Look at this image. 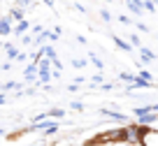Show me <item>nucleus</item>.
I'll use <instances>...</instances> for the list:
<instances>
[{"mask_svg": "<svg viewBox=\"0 0 158 146\" xmlns=\"http://www.w3.org/2000/svg\"><path fill=\"white\" fill-rule=\"evenodd\" d=\"M98 144H109V141H126V130L123 128H114V130H107V132H100L95 137Z\"/></svg>", "mask_w": 158, "mask_h": 146, "instance_id": "1", "label": "nucleus"}, {"mask_svg": "<svg viewBox=\"0 0 158 146\" xmlns=\"http://www.w3.org/2000/svg\"><path fill=\"white\" fill-rule=\"evenodd\" d=\"M126 130V141H130V144H137V141H142V135H144V130H147V125H142V123H137V125H128V128H123Z\"/></svg>", "mask_w": 158, "mask_h": 146, "instance_id": "2", "label": "nucleus"}, {"mask_svg": "<svg viewBox=\"0 0 158 146\" xmlns=\"http://www.w3.org/2000/svg\"><path fill=\"white\" fill-rule=\"evenodd\" d=\"M49 67H54V65H51V58L42 56V58L37 60V72H40V81H42V83H49V79H51Z\"/></svg>", "mask_w": 158, "mask_h": 146, "instance_id": "3", "label": "nucleus"}, {"mask_svg": "<svg viewBox=\"0 0 158 146\" xmlns=\"http://www.w3.org/2000/svg\"><path fill=\"white\" fill-rule=\"evenodd\" d=\"M139 144L142 146H158V130H144Z\"/></svg>", "mask_w": 158, "mask_h": 146, "instance_id": "4", "label": "nucleus"}, {"mask_svg": "<svg viewBox=\"0 0 158 146\" xmlns=\"http://www.w3.org/2000/svg\"><path fill=\"white\" fill-rule=\"evenodd\" d=\"M12 16L7 14V16H0V35H10L12 33Z\"/></svg>", "mask_w": 158, "mask_h": 146, "instance_id": "5", "label": "nucleus"}, {"mask_svg": "<svg viewBox=\"0 0 158 146\" xmlns=\"http://www.w3.org/2000/svg\"><path fill=\"white\" fill-rule=\"evenodd\" d=\"M126 5H128V10L133 12V14H142L144 12V0H126Z\"/></svg>", "mask_w": 158, "mask_h": 146, "instance_id": "6", "label": "nucleus"}, {"mask_svg": "<svg viewBox=\"0 0 158 146\" xmlns=\"http://www.w3.org/2000/svg\"><path fill=\"white\" fill-rule=\"evenodd\" d=\"M23 77H26V81H35V79H40V72H37V63L28 65V67L23 70Z\"/></svg>", "mask_w": 158, "mask_h": 146, "instance_id": "7", "label": "nucleus"}, {"mask_svg": "<svg viewBox=\"0 0 158 146\" xmlns=\"http://www.w3.org/2000/svg\"><path fill=\"white\" fill-rule=\"evenodd\" d=\"M28 28H30V23L26 19H21V21H16V26L12 28V33H14V35H26V30H28Z\"/></svg>", "mask_w": 158, "mask_h": 146, "instance_id": "8", "label": "nucleus"}, {"mask_svg": "<svg viewBox=\"0 0 158 146\" xmlns=\"http://www.w3.org/2000/svg\"><path fill=\"white\" fill-rule=\"evenodd\" d=\"M151 86H153V83L149 81V79H144V77L137 74V77L133 79V86H130V88H151Z\"/></svg>", "mask_w": 158, "mask_h": 146, "instance_id": "9", "label": "nucleus"}, {"mask_svg": "<svg viewBox=\"0 0 158 146\" xmlns=\"http://www.w3.org/2000/svg\"><path fill=\"white\" fill-rule=\"evenodd\" d=\"M112 39H114V44H116L121 51H133V44L130 42H126V39H121L118 35H112Z\"/></svg>", "mask_w": 158, "mask_h": 146, "instance_id": "10", "label": "nucleus"}, {"mask_svg": "<svg viewBox=\"0 0 158 146\" xmlns=\"http://www.w3.org/2000/svg\"><path fill=\"white\" fill-rule=\"evenodd\" d=\"M100 114H102V116H109V118H118V121H128V116H126V114L112 112V109H100Z\"/></svg>", "mask_w": 158, "mask_h": 146, "instance_id": "11", "label": "nucleus"}, {"mask_svg": "<svg viewBox=\"0 0 158 146\" xmlns=\"http://www.w3.org/2000/svg\"><path fill=\"white\" fill-rule=\"evenodd\" d=\"M139 54H142V60H144V63H151V60H156V54H151L147 47H139Z\"/></svg>", "mask_w": 158, "mask_h": 146, "instance_id": "12", "label": "nucleus"}, {"mask_svg": "<svg viewBox=\"0 0 158 146\" xmlns=\"http://www.w3.org/2000/svg\"><path fill=\"white\" fill-rule=\"evenodd\" d=\"M10 16H12V21H21L23 19V10H21V7H12Z\"/></svg>", "mask_w": 158, "mask_h": 146, "instance_id": "13", "label": "nucleus"}, {"mask_svg": "<svg viewBox=\"0 0 158 146\" xmlns=\"http://www.w3.org/2000/svg\"><path fill=\"white\" fill-rule=\"evenodd\" d=\"M5 49H7V58H10V60H14L16 56H19V51H16L14 44H5Z\"/></svg>", "mask_w": 158, "mask_h": 146, "instance_id": "14", "label": "nucleus"}, {"mask_svg": "<svg viewBox=\"0 0 158 146\" xmlns=\"http://www.w3.org/2000/svg\"><path fill=\"white\" fill-rule=\"evenodd\" d=\"M47 116L49 118H63V109L56 107V109H51V112H47Z\"/></svg>", "mask_w": 158, "mask_h": 146, "instance_id": "15", "label": "nucleus"}, {"mask_svg": "<svg viewBox=\"0 0 158 146\" xmlns=\"http://www.w3.org/2000/svg\"><path fill=\"white\" fill-rule=\"evenodd\" d=\"M72 67H77V70H81V67H86V58H72Z\"/></svg>", "mask_w": 158, "mask_h": 146, "instance_id": "16", "label": "nucleus"}, {"mask_svg": "<svg viewBox=\"0 0 158 146\" xmlns=\"http://www.w3.org/2000/svg\"><path fill=\"white\" fill-rule=\"evenodd\" d=\"M16 86H19L16 81H7V83H2V93H7V91H14Z\"/></svg>", "mask_w": 158, "mask_h": 146, "instance_id": "17", "label": "nucleus"}, {"mask_svg": "<svg viewBox=\"0 0 158 146\" xmlns=\"http://www.w3.org/2000/svg\"><path fill=\"white\" fill-rule=\"evenodd\" d=\"M44 56L54 60V58H56V51H54V47H44Z\"/></svg>", "mask_w": 158, "mask_h": 146, "instance_id": "18", "label": "nucleus"}, {"mask_svg": "<svg viewBox=\"0 0 158 146\" xmlns=\"http://www.w3.org/2000/svg\"><path fill=\"white\" fill-rule=\"evenodd\" d=\"M130 44H133V47H142V42H139V37H137V33H133V35H130Z\"/></svg>", "mask_w": 158, "mask_h": 146, "instance_id": "19", "label": "nucleus"}, {"mask_svg": "<svg viewBox=\"0 0 158 146\" xmlns=\"http://www.w3.org/2000/svg\"><path fill=\"white\" fill-rule=\"evenodd\" d=\"M144 10H147V12H156V5H153V0H144Z\"/></svg>", "mask_w": 158, "mask_h": 146, "instance_id": "20", "label": "nucleus"}, {"mask_svg": "<svg viewBox=\"0 0 158 146\" xmlns=\"http://www.w3.org/2000/svg\"><path fill=\"white\" fill-rule=\"evenodd\" d=\"M89 60H91V63L95 65V67H102V60H100L98 56H93V54H91V56H89Z\"/></svg>", "mask_w": 158, "mask_h": 146, "instance_id": "21", "label": "nucleus"}, {"mask_svg": "<svg viewBox=\"0 0 158 146\" xmlns=\"http://www.w3.org/2000/svg\"><path fill=\"white\" fill-rule=\"evenodd\" d=\"M118 79H121V81H133V74H128V72H121V74H118Z\"/></svg>", "mask_w": 158, "mask_h": 146, "instance_id": "22", "label": "nucleus"}, {"mask_svg": "<svg viewBox=\"0 0 158 146\" xmlns=\"http://www.w3.org/2000/svg\"><path fill=\"white\" fill-rule=\"evenodd\" d=\"M51 65H54L56 70H63V63H60V60H58V56H56V58L51 60Z\"/></svg>", "mask_w": 158, "mask_h": 146, "instance_id": "23", "label": "nucleus"}, {"mask_svg": "<svg viewBox=\"0 0 158 146\" xmlns=\"http://www.w3.org/2000/svg\"><path fill=\"white\" fill-rule=\"evenodd\" d=\"M100 16H102V19H105V21H112V14H109V12H107V10H100Z\"/></svg>", "mask_w": 158, "mask_h": 146, "instance_id": "24", "label": "nucleus"}, {"mask_svg": "<svg viewBox=\"0 0 158 146\" xmlns=\"http://www.w3.org/2000/svg\"><path fill=\"white\" fill-rule=\"evenodd\" d=\"M72 109H74V112H84V104H81V102H72Z\"/></svg>", "mask_w": 158, "mask_h": 146, "instance_id": "25", "label": "nucleus"}, {"mask_svg": "<svg viewBox=\"0 0 158 146\" xmlns=\"http://www.w3.org/2000/svg\"><path fill=\"white\" fill-rule=\"evenodd\" d=\"M137 30H142V33H149V26H147V23H142V21H139V23H137Z\"/></svg>", "mask_w": 158, "mask_h": 146, "instance_id": "26", "label": "nucleus"}, {"mask_svg": "<svg viewBox=\"0 0 158 146\" xmlns=\"http://www.w3.org/2000/svg\"><path fill=\"white\" fill-rule=\"evenodd\" d=\"M139 77H144V79H149V81H151V79H153V77H151V72H147V70H142V72H139Z\"/></svg>", "mask_w": 158, "mask_h": 146, "instance_id": "27", "label": "nucleus"}, {"mask_svg": "<svg viewBox=\"0 0 158 146\" xmlns=\"http://www.w3.org/2000/svg\"><path fill=\"white\" fill-rule=\"evenodd\" d=\"M100 88H102V91H112L114 83H100Z\"/></svg>", "mask_w": 158, "mask_h": 146, "instance_id": "28", "label": "nucleus"}, {"mask_svg": "<svg viewBox=\"0 0 158 146\" xmlns=\"http://www.w3.org/2000/svg\"><path fill=\"white\" fill-rule=\"evenodd\" d=\"M33 33L40 35V33H44V28H42V26H33Z\"/></svg>", "mask_w": 158, "mask_h": 146, "instance_id": "29", "label": "nucleus"}, {"mask_svg": "<svg viewBox=\"0 0 158 146\" xmlns=\"http://www.w3.org/2000/svg\"><path fill=\"white\" fill-rule=\"evenodd\" d=\"M77 88H79V83L74 81V83H70V86H68V91H72V93H74V91H77Z\"/></svg>", "mask_w": 158, "mask_h": 146, "instance_id": "30", "label": "nucleus"}, {"mask_svg": "<svg viewBox=\"0 0 158 146\" xmlns=\"http://www.w3.org/2000/svg\"><path fill=\"white\" fill-rule=\"evenodd\" d=\"M2 102H7V97H5V93H0V104Z\"/></svg>", "mask_w": 158, "mask_h": 146, "instance_id": "31", "label": "nucleus"}, {"mask_svg": "<svg viewBox=\"0 0 158 146\" xmlns=\"http://www.w3.org/2000/svg\"><path fill=\"white\" fill-rule=\"evenodd\" d=\"M19 5H30V0H19Z\"/></svg>", "mask_w": 158, "mask_h": 146, "instance_id": "32", "label": "nucleus"}, {"mask_svg": "<svg viewBox=\"0 0 158 146\" xmlns=\"http://www.w3.org/2000/svg\"><path fill=\"white\" fill-rule=\"evenodd\" d=\"M151 109H153V112H158V102H156V104H151Z\"/></svg>", "mask_w": 158, "mask_h": 146, "instance_id": "33", "label": "nucleus"}, {"mask_svg": "<svg viewBox=\"0 0 158 146\" xmlns=\"http://www.w3.org/2000/svg\"><path fill=\"white\" fill-rule=\"evenodd\" d=\"M153 2H158V0H153Z\"/></svg>", "mask_w": 158, "mask_h": 146, "instance_id": "34", "label": "nucleus"}, {"mask_svg": "<svg viewBox=\"0 0 158 146\" xmlns=\"http://www.w3.org/2000/svg\"><path fill=\"white\" fill-rule=\"evenodd\" d=\"M0 47H2V44H0Z\"/></svg>", "mask_w": 158, "mask_h": 146, "instance_id": "35", "label": "nucleus"}]
</instances>
